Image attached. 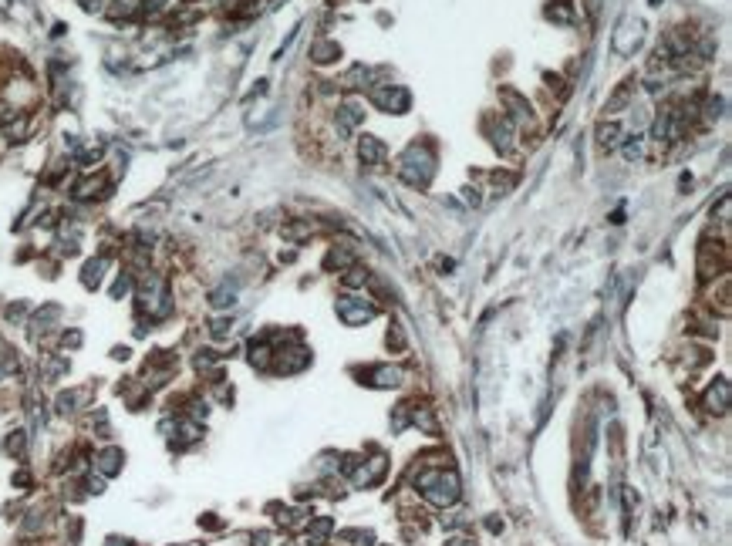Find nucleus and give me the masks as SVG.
<instances>
[{"mask_svg": "<svg viewBox=\"0 0 732 546\" xmlns=\"http://www.w3.org/2000/svg\"><path fill=\"white\" fill-rule=\"evenodd\" d=\"M395 172H399V179H402L405 186H412V189H425V186L432 182V176H436V152H432V145L412 142L405 152H402V158H399Z\"/></svg>", "mask_w": 732, "mask_h": 546, "instance_id": "nucleus-1", "label": "nucleus"}, {"mask_svg": "<svg viewBox=\"0 0 732 546\" xmlns=\"http://www.w3.org/2000/svg\"><path fill=\"white\" fill-rule=\"evenodd\" d=\"M418 489L422 496L432 503V506H452L459 499V475L456 472H446V468H429L418 475Z\"/></svg>", "mask_w": 732, "mask_h": 546, "instance_id": "nucleus-2", "label": "nucleus"}, {"mask_svg": "<svg viewBox=\"0 0 732 546\" xmlns=\"http://www.w3.org/2000/svg\"><path fill=\"white\" fill-rule=\"evenodd\" d=\"M139 307L149 313V317H165L172 311V300H169V287L159 273H149L139 287Z\"/></svg>", "mask_w": 732, "mask_h": 546, "instance_id": "nucleus-3", "label": "nucleus"}, {"mask_svg": "<svg viewBox=\"0 0 732 546\" xmlns=\"http://www.w3.org/2000/svg\"><path fill=\"white\" fill-rule=\"evenodd\" d=\"M371 105L388 112V115H405L408 105H412V95L402 84H378V88H371Z\"/></svg>", "mask_w": 732, "mask_h": 546, "instance_id": "nucleus-4", "label": "nucleus"}, {"mask_svg": "<svg viewBox=\"0 0 732 546\" xmlns=\"http://www.w3.org/2000/svg\"><path fill=\"white\" fill-rule=\"evenodd\" d=\"M641 38H645V24L635 21V17H624L617 24V31H614V51L617 54H635V47L641 44Z\"/></svg>", "mask_w": 732, "mask_h": 546, "instance_id": "nucleus-5", "label": "nucleus"}, {"mask_svg": "<svg viewBox=\"0 0 732 546\" xmlns=\"http://www.w3.org/2000/svg\"><path fill=\"white\" fill-rule=\"evenodd\" d=\"M338 317L344 324L358 327V324H368L375 317V307L368 300H362V297H338Z\"/></svg>", "mask_w": 732, "mask_h": 546, "instance_id": "nucleus-6", "label": "nucleus"}, {"mask_svg": "<svg viewBox=\"0 0 732 546\" xmlns=\"http://www.w3.org/2000/svg\"><path fill=\"white\" fill-rule=\"evenodd\" d=\"M499 102L506 105V112H510V121L513 125H530V118H533V108H530V102L517 91V88H499Z\"/></svg>", "mask_w": 732, "mask_h": 546, "instance_id": "nucleus-7", "label": "nucleus"}, {"mask_svg": "<svg viewBox=\"0 0 732 546\" xmlns=\"http://www.w3.org/2000/svg\"><path fill=\"white\" fill-rule=\"evenodd\" d=\"M365 121V112H362V105H355V102H344V105H338V112H334V125H338V135L341 139H348L358 125Z\"/></svg>", "mask_w": 732, "mask_h": 546, "instance_id": "nucleus-8", "label": "nucleus"}, {"mask_svg": "<svg viewBox=\"0 0 732 546\" xmlns=\"http://www.w3.org/2000/svg\"><path fill=\"white\" fill-rule=\"evenodd\" d=\"M105 193H108V176H105V172H98V176H84L82 182L75 186V199H82V202L102 199Z\"/></svg>", "mask_w": 732, "mask_h": 546, "instance_id": "nucleus-9", "label": "nucleus"}, {"mask_svg": "<svg viewBox=\"0 0 732 546\" xmlns=\"http://www.w3.org/2000/svg\"><path fill=\"white\" fill-rule=\"evenodd\" d=\"M385 142L381 139H375V135H362L358 139V158L365 162V165H371V169H378L381 162H385Z\"/></svg>", "mask_w": 732, "mask_h": 546, "instance_id": "nucleus-10", "label": "nucleus"}, {"mask_svg": "<svg viewBox=\"0 0 732 546\" xmlns=\"http://www.w3.org/2000/svg\"><path fill=\"white\" fill-rule=\"evenodd\" d=\"M493 145H496L503 156L517 149V125H513V121H510L506 115H499L496 128H493Z\"/></svg>", "mask_w": 732, "mask_h": 546, "instance_id": "nucleus-11", "label": "nucleus"}, {"mask_svg": "<svg viewBox=\"0 0 732 546\" xmlns=\"http://www.w3.org/2000/svg\"><path fill=\"white\" fill-rule=\"evenodd\" d=\"M307 361H311V354L304 351V348H290V351H281V357H277V371H281V375H294V371L307 368Z\"/></svg>", "mask_w": 732, "mask_h": 546, "instance_id": "nucleus-12", "label": "nucleus"}, {"mask_svg": "<svg viewBox=\"0 0 732 546\" xmlns=\"http://www.w3.org/2000/svg\"><path fill=\"white\" fill-rule=\"evenodd\" d=\"M705 408H709V412H719V415L729 408V381H726V378H719L712 388L705 391Z\"/></svg>", "mask_w": 732, "mask_h": 546, "instance_id": "nucleus-13", "label": "nucleus"}, {"mask_svg": "<svg viewBox=\"0 0 732 546\" xmlns=\"http://www.w3.org/2000/svg\"><path fill=\"white\" fill-rule=\"evenodd\" d=\"M631 98H635V81H621V84L614 88V95L608 98L604 112H621V108H628Z\"/></svg>", "mask_w": 732, "mask_h": 546, "instance_id": "nucleus-14", "label": "nucleus"}, {"mask_svg": "<svg viewBox=\"0 0 732 546\" xmlns=\"http://www.w3.org/2000/svg\"><path fill=\"white\" fill-rule=\"evenodd\" d=\"M368 84H371V68H365V64L348 68V75L341 78V88H344V91H358V88H368Z\"/></svg>", "mask_w": 732, "mask_h": 546, "instance_id": "nucleus-15", "label": "nucleus"}, {"mask_svg": "<svg viewBox=\"0 0 732 546\" xmlns=\"http://www.w3.org/2000/svg\"><path fill=\"white\" fill-rule=\"evenodd\" d=\"M368 378H371V385H378V388H395V385L402 381V371L385 364V368H371Z\"/></svg>", "mask_w": 732, "mask_h": 546, "instance_id": "nucleus-16", "label": "nucleus"}, {"mask_svg": "<svg viewBox=\"0 0 732 546\" xmlns=\"http://www.w3.org/2000/svg\"><path fill=\"white\" fill-rule=\"evenodd\" d=\"M135 14H142V0H112V7H108L112 21H128Z\"/></svg>", "mask_w": 732, "mask_h": 546, "instance_id": "nucleus-17", "label": "nucleus"}, {"mask_svg": "<svg viewBox=\"0 0 732 546\" xmlns=\"http://www.w3.org/2000/svg\"><path fill=\"white\" fill-rule=\"evenodd\" d=\"M311 58H314L318 64H331L334 58H341V44H338V40H318V44L311 47Z\"/></svg>", "mask_w": 732, "mask_h": 546, "instance_id": "nucleus-18", "label": "nucleus"}, {"mask_svg": "<svg viewBox=\"0 0 732 546\" xmlns=\"http://www.w3.org/2000/svg\"><path fill=\"white\" fill-rule=\"evenodd\" d=\"M58 313H61V307H58V304H47V307H41V311L31 317V331H34V334H44V331H47V327L58 320Z\"/></svg>", "mask_w": 732, "mask_h": 546, "instance_id": "nucleus-19", "label": "nucleus"}, {"mask_svg": "<svg viewBox=\"0 0 732 546\" xmlns=\"http://www.w3.org/2000/svg\"><path fill=\"white\" fill-rule=\"evenodd\" d=\"M102 273H105V257H95V260H88L82 270V283L88 287V290H95L98 283H102Z\"/></svg>", "mask_w": 732, "mask_h": 546, "instance_id": "nucleus-20", "label": "nucleus"}, {"mask_svg": "<svg viewBox=\"0 0 732 546\" xmlns=\"http://www.w3.org/2000/svg\"><path fill=\"white\" fill-rule=\"evenodd\" d=\"M122 449H105L102 455H98V472L102 475H115L119 468H122Z\"/></svg>", "mask_w": 732, "mask_h": 546, "instance_id": "nucleus-21", "label": "nucleus"}, {"mask_svg": "<svg viewBox=\"0 0 732 546\" xmlns=\"http://www.w3.org/2000/svg\"><path fill=\"white\" fill-rule=\"evenodd\" d=\"M381 472H385V459L378 455V459L368 462V468H358V472H355V482H358V486H371V482L381 479Z\"/></svg>", "mask_w": 732, "mask_h": 546, "instance_id": "nucleus-22", "label": "nucleus"}, {"mask_svg": "<svg viewBox=\"0 0 732 546\" xmlns=\"http://www.w3.org/2000/svg\"><path fill=\"white\" fill-rule=\"evenodd\" d=\"M233 300H237V287H230V283H223V287H216V290L209 294V304H213L216 311L233 307Z\"/></svg>", "mask_w": 732, "mask_h": 546, "instance_id": "nucleus-23", "label": "nucleus"}, {"mask_svg": "<svg viewBox=\"0 0 732 546\" xmlns=\"http://www.w3.org/2000/svg\"><path fill=\"white\" fill-rule=\"evenodd\" d=\"M621 142V125L617 121H604L601 128H598V145L601 149H614Z\"/></svg>", "mask_w": 732, "mask_h": 546, "instance_id": "nucleus-24", "label": "nucleus"}, {"mask_svg": "<svg viewBox=\"0 0 732 546\" xmlns=\"http://www.w3.org/2000/svg\"><path fill=\"white\" fill-rule=\"evenodd\" d=\"M327 536H331V519L327 516H321V519H314L311 526H307V540L314 546H324Z\"/></svg>", "mask_w": 732, "mask_h": 546, "instance_id": "nucleus-25", "label": "nucleus"}, {"mask_svg": "<svg viewBox=\"0 0 732 546\" xmlns=\"http://www.w3.org/2000/svg\"><path fill=\"white\" fill-rule=\"evenodd\" d=\"M351 263H355V253H351V250H338V246L327 253V260H324L327 270H334V267H351Z\"/></svg>", "mask_w": 732, "mask_h": 546, "instance_id": "nucleus-26", "label": "nucleus"}, {"mask_svg": "<svg viewBox=\"0 0 732 546\" xmlns=\"http://www.w3.org/2000/svg\"><path fill=\"white\" fill-rule=\"evenodd\" d=\"M84 401V391H64V394H58V412L61 415H68V412H75V405H82Z\"/></svg>", "mask_w": 732, "mask_h": 546, "instance_id": "nucleus-27", "label": "nucleus"}, {"mask_svg": "<svg viewBox=\"0 0 732 546\" xmlns=\"http://www.w3.org/2000/svg\"><path fill=\"white\" fill-rule=\"evenodd\" d=\"M547 17H550V21H557V24H570V3L567 0H550Z\"/></svg>", "mask_w": 732, "mask_h": 546, "instance_id": "nucleus-28", "label": "nucleus"}, {"mask_svg": "<svg viewBox=\"0 0 732 546\" xmlns=\"http://www.w3.org/2000/svg\"><path fill=\"white\" fill-rule=\"evenodd\" d=\"M24 445H27V435H24V431H10V438L3 442V449H7L10 455H24Z\"/></svg>", "mask_w": 732, "mask_h": 546, "instance_id": "nucleus-29", "label": "nucleus"}, {"mask_svg": "<svg viewBox=\"0 0 732 546\" xmlns=\"http://www.w3.org/2000/svg\"><path fill=\"white\" fill-rule=\"evenodd\" d=\"M250 361H253V368H267L270 364V348L260 341V344H253L250 348Z\"/></svg>", "mask_w": 732, "mask_h": 546, "instance_id": "nucleus-30", "label": "nucleus"}, {"mask_svg": "<svg viewBox=\"0 0 732 546\" xmlns=\"http://www.w3.org/2000/svg\"><path fill=\"white\" fill-rule=\"evenodd\" d=\"M314 233V226L311 223H290V226H284V236L287 239H304V236Z\"/></svg>", "mask_w": 732, "mask_h": 546, "instance_id": "nucleus-31", "label": "nucleus"}, {"mask_svg": "<svg viewBox=\"0 0 732 546\" xmlns=\"http://www.w3.org/2000/svg\"><path fill=\"white\" fill-rule=\"evenodd\" d=\"M365 283H368V273L362 267H351V270L344 273V287H365Z\"/></svg>", "mask_w": 732, "mask_h": 546, "instance_id": "nucleus-32", "label": "nucleus"}, {"mask_svg": "<svg viewBox=\"0 0 732 546\" xmlns=\"http://www.w3.org/2000/svg\"><path fill=\"white\" fill-rule=\"evenodd\" d=\"M415 425H422L425 431H432V435H436V418H432V412H429V408H418V412H415Z\"/></svg>", "mask_w": 732, "mask_h": 546, "instance_id": "nucleus-33", "label": "nucleus"}, {"mask_svg": "<svg viewBox=\"0 0 732 546\" xmlns=\"http://www.w3.org/2000/svg\"><path fill=\"white\" fill-rule=\"evenodd\" d=\"M641 156H645V145H641V139L635 135V142H628V145H624V158H628V162H638Z\"/></svg>", "mask_w": 732, "mask_h": 546, "instance_id": "nucleus-34", "label": "nucleus"}, {"mask_svg": "<svg viewBox=\"0 0 732 546\" xmlns=\"http://www.w3.org/2000/svg\"><path fill=\"white\" fill-rule=\"evenodd\" d=\"M722 108H726V102H722V98H709V105H705V118H709V121L722 118Z\"/></svg>", "mask_w": 732, "mask_h": 546, "instance_id": "nucleus-35", "label": "nucleus"}, {"mask_svg": "<svg viewBox=\"0 0 732 546\" xmlns=\"http://www.w3.org/2000/svg\"><path fill=\"white\" fill-rule=\"evenodd\" d=\"M128 287H132V276H128V273H122V276L115 280V287H112V297H115V300H119V297H125V294H128Z\"/></svg>", "mask_w": 732, "mask_h": 546, "instance_id": "nucleus-36", "label": "nucleus"}, {"mask_svg": "<svg viewBox=\"0 0 732 546\" xmlns=\"http://www.w3.org/2000/svg\"><path fill=\"white\" fill-rule=\"evenodd\" d=\"M209 331H213V337H226V334H230V320H226V317H216V320L209 324Z\"/></svg>", "mask_w": 732, "mask_h": 546, "instance_id": "nucleus-37", "label": "nucleus"}, {"mask_svg": "<svg viewBox=\"0 0 732 546\" xmlns=\"http://www.w3.org/2000/svg\"><path fill=\"white\" fill-rule=\"evenodd\" d=\"M24 313H27V304H14V307H7V317L17 324V320H24Z\"/></svg>", "mask_w": 732, "mask_h": 546, "instance_id": "nucleus-38", "label": "nucleus"}, {"mask_svg": "<svg viewBox=\"0 0 732 546\" xmlns=\"http://www.w3.org/2000/svg\"><path fill=\"white\" fill-rule=\"evenodd\" d=\"M61 344H64V348H78V344H82V334H78V331H68V334L61 337Z\"/></svg>", "mask_w": 732, "mask_h": 546, "instance_id": "nucleus-39", "label": "nucleus"}, {"mask_svg": "<svg viewBox=\"0 0 732 546\" xmlns=\"http://www.w3.org/2000/svg\"><path fill=\"white\" fill-rule=\"evenodd\" d=\"M163 7H165V0H145V3H142V10H145V14H159Z\"/></svg>", "mask_w": 732, "mask_h": 546, "instance_id": "nucleus-40", "label": "nucleus"}, {"mask_svg": "<svg viewBox=\"0 0 732 546\" xmlns=\"http://www.w3.org/2000/svg\"><path fill=\"white\" fill-rule=\"evenodd\" d=\"M719 216H722V223H729V195H722V202H719Z\"/></svg>", "mask_w": 732, "mask_h": 546, "instance_id": "nucleus-41", "label": "nucleus"}, {"mask_svg": "<svg viewBox=\"0 0 732 546\" xmlns=\"http://www.w3.org/2000/svg\"><path fill=\"white\" fill-rule=\"evenodd\" d=\"M82 7L88 14H95V10H102V0H82Z\"/></svg>", "mask_w": 732, "mask_h": 546, "instance_id": "nucleus-42", "label": "nucleus"}, {"mask_svg": "<svg viewBox=\"0 0 732 546\" xmlns=\"http://www.w3.org/2000/svg\"><path fill=\"white\" fill-rule=\"evenodd\" d=\"M27 482H31L27 472H17V475H14V486H27Z\"/></svg>", "mask_w": 732, "mask_h": 546, "instance_id": "nucleus-43", "label": "nucleus"}, {"mask_svg": "<svg viewBox=\"0 0 732 546\" xmlns=\"http://www.w3.org/2000/svg\"><path fill=\"white\" fill-rule=\"evenodd\" d=\"M267 540H270L267 533H257V536H253V546H267Z\"/></svg>", "mask_w": 732, "mask_h": 546, "instance_id": "nucleus-44", "label": "nucleus"}, {"mask_svg": "<svg viewBox=\"0 0 732 546\" xmlns=\"http://www.w3.org/2000/svg\"><path fill=\"white\" fill-rule=\"evenodd\" d=\"M105 546H132V543H128V540H119V536H115V540H108Z\"/></svg>", "mask_w": 732, "mask_h": 546, "instance_id": "nucleus-45", "label": "nucleus"}]
</instances>
